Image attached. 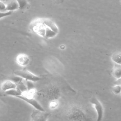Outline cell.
<instances>
[{
  "label": "cell",
  "instance_id": "7",
  "mask_svg": "<svg viewBox=\"0 0 121 121\" xmlns=\"http://www.w3.org/2000/svg\"><path fill=\"white\" fill-rule=\"evenodd\" d=\"M17 87V85L13 81L9 80L3 81L0 85L1 90L5 92L11 90H15Z\"/></svg>",
  "mask_w": 121,
  "mask_h": 121
},
{
  "label": "cell",
  "instance_id": "16",
  "mask_svg": "<svg viewBox=\"0 0 121 121\" xmlns=\"http://www.w3.org/2000/svg\"><path fill=\"white\" fill-rule=\"evenodd\" d=\"M12 14L11 11H0V19L1 18L8 16Z\"/></svg>",
  "mask_w": 121,
  "mask_h": 121
},
{
  "label": "cell",
  "instance_id": "2",
  "mask_svg": "<svg viewBox=\"0 0 121 121\" xmlns=\"http://www.w3.org/2000/svg\"><path fill=\"white\" fill-rule=\"evenodd\" d=\"M14 73L17 76L24 78L30 81L36 82L42 79L41 77L32 73L25 69L16 70L14 71Z\"/></svg>",
  "mask_w": 121,
  "mask_h": 121
},
{
  "label": "cell",
  "instance_id": "6",
  "mask_svg": "<svg viewBox=\"0 0 121 121\" xmlns=\"http://www.w3.org/2000/svg\"><path fill=\"white\" fill-rule=\"evenodd\" d=\"M16 60L19 65L25 67L29 63L30 58L29 56L26 54L20 53L17 56Z\"/></svg>",
  "mask_w": 121,
  "mask_h": 121
},
{
  "label": "cell",
  "instance_id": "12",
  "mask_svg": "<svg viewBox=\"0 0 121 121\" xmlns=\"http://www.w3.org/2000/svg\"><path fill=\"white\" fill-rule=\"evenodd\" d=\"M57 34L56 33H55L54 31L52 30L51 28H50L47 26H45V32L44 38H46L47 39L53 38L57 35Z\"/></svg>",
  "mask_w": 121,
  "mask_h": 121
},
{
  "label": "cell",
  "instance_id": "4",
  "mask_svg": "<svg viewBox=\"0 0 121 121\" xmlns=\"http://www.w3.org/2000/svg\"><path fill=\"white\" fill-rule=\"evenodd\" d=\"M90 102L96 112L97 117L96 121H101L103 118L104 113V109L102 104L99 100L95 97L92 98Z\"/></svg>",
  "mask_w": 121,
  "mask_h": 121
},
{
  "label": "cell",
  "instance_id": "17",
  "mask_svg": "<svg viewBox=\"0 0 121 121\" xmlns=\"http://www.w3.org/2000/svg\"><path fill=\"white\" fill-rule=\"evenodd\" d=\"M7 7V4L0 0V11H5Z\"/></svg>",
  "mask_w": 121,
  "mask_h": 121
},
{
  "label": "cell",
  "instance_id": "19",
  "mask_svg": "<svg viewBox=\"0 0 121 121\" xmlns=\"http://www.w3.org/2000/svg\"></svg>",
  "mask_w": 121,
  "mask_h": 121
},
{
  "label": "cell",
  "instance_id": "1",
  "mask_svg": "<svg viewBox=\"0 0 121 121\" xmlns=\"http://www.w3.org/2000/svg\"><path fill=\"white\" fill-rule=\"evenodd\" d=\"M65 115L69 121H92L84 109L77 104H71L65 110Z\"/></svg>",
  "mask_w": 121,
  "mask_h": 121
},
{
  "label": "cell",
  "instance_id": "9",
  "mask_svg": "<svg viewBox=\"0 0 121 121\" xmlns=\"http://www.w3.org/2000/svg\"><path fill=\"white\" fill-rule=\"evenodd\" d=\"M19 9L18 4L16 0H11L7 4V7L5 11H11Z\"/></svg>",
  "mask_w": 121,
  "mask_h": 121
},
{
  "label": "cell",
  "instance_id": "13",
  "mask_svg": "<svg viewBox=\"0 0 121 121\" xmlns=\"http://www.w3.org/2000/svg\"><path fill=\"white\" fill-rule=\"evenodd\" d=\"M112 92L115 95H119L121 94V86L114 85L111 88Z\"/></svg>",
  "mask_w": 121,
  "mask_h": 121
},
{
  "label": "cell",
  "instance_id": "11",
  "mask_svg": "<svg viewBox=\"0 0 121 121\" xmlns=\"http://www.w3.org/2000/svg\"><path fill=\"white\" fill-rule=\"evenodd\" d=\"M112 60L115 64L121 65V52H115L111 56Z\"/></svg>",
  "mask_w": 121,
  "mask_h": 121
},
{
  "label": "cell",
  "instance_id": "5",
  "mask_svg": "<svg viewBox=\"0 0 121 121\" xmlns=\"http://www.w3.org/2000/svg\"><path fill=\"white\" fill-rule=\"evenodd\" d=\"M50 116V114L45 111L34 110L31 114L30 121H47Z\"/></svg>",
  "mask_w": 121,
  "mask_h": 121
},
{
  "label": "cell",
  "instance_id": "14",
  "mask_svg": "<svg viewBox=\"0 0 121 121\" xmlns=\"http://www.w3.org/2000/svg\"><path fill=\"white\" fill-rule=\"evenodd\" d=\"M18 4L19 9H24L26 8L28 2L27 0H16Z\"/></svg>",
  "mask_w": 121,
  "mask_h": 121
},
{
  "label": "cell",
  "instance_id": "8",
  "mask_svg": "<svg viewBox=\"0 0 121 121\" xmlns=\"http://www.w3.org/2000/svg\"><path fill=\"white\" fill-rule=\"evenodd\" d=\"M41 23L45 26H47L54 31L57 34L59 32V28L57 26L52 20L49 18L41 19Z\"/></svg>",
  "mask_w": 121,
  "mask_h": 121
},
{
  "label": "cell",
  "instance_id": "10",
  "mask_svg": "<svg viewBox=\"0 0 121 121\" xmlns=\"http://www.w3.org/2000/svg\"><path fill=\"white\" fill-rule=\"evenodd\" d=\"M112 74L116 79L121 78V65L114 63Z\"/></svg>",
  "mask_w": 121,
  "mask_h": 121
},
{
  "label": "cell",
  "instance_id": "18",
  "mask_svg": "<svg viewBox=\"0 0 121 121\" xmlns=\"http://www.w3.org/2000/svg\"><path fill=\"white\" fill-rule=\"evenodd\" d=\"M114 85H117L121 86V78L116 79V80L114 82Z\"/></svg>",
  "mask_w": 121,
  "mask_h": 121
},
{
  "label": "cell",
  "instance_id": "3",
  "mask_svg": "<svg viewBox=\"0 0 121 121\" xmlns=\"http://www.w3.org/2000/svg\"><path fill=\"white\" fill-rule=\"evenodd\" d=\"M43 95L50 101L57 100L60 95V90L56 86L51 84L44 90Z\"/></svg>",
  "mask_w": 121,
  "mask_h": 121
},
{
  "label": "cell",
  "instance_id": "15",
  "mask_svg": "<svg viewBox=\"0 0 121 121\" xmlns=\"http://www.w3.org/2000/svg\"><path fill=\"white\" fill-rule=\"evenodd\" d=\"M59 106V102L57 100H53L50 101L49 104V107L51 110L56 109Z\"/></svg>",
  "mask_w": 121,
  "mask_h": 121
}]
</instances>
